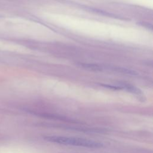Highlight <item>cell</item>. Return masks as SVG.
I'll use <instances>...</instances> for the list:
<instances>
[{
  "instance_id": "obj_3",
  "label": "cell",
  "mask_w": 153,
  "mask_h": 153,
  "mask_svg": "<svg viewBox=\"0 0 153 153\" xmlns=\"http://www.w3.org/2000/svg\"><path fill=\"white\" fill-rule=\"evenodd\" d=\"M87 9H89L91 11H93V12H95V13H99L100 14H102V15H105L106 16H108V17H114V18H117V19H125L124 18H123V17H121L120 16H117L116 14H112V13H109L108 12H106V11H104L103 10H99V9H97V8H91V7H87Z\"/></svg>"
},
{
  "instance_id": "obj_2",
  "label": "cell",
  "mask_w": 153,
  "mask_h": 153,
  "mask_svg": "<svg viewBox=\"0 0 153 153\" xmlns=\"http://www.w3.org/2000/svg\"><path fill=\"white\" fill-rule=\"evenodd\" d=\"M103 67L105 68H106L108 69H109V70L117 71L118 72L124 73V74H126L132 75H137V73L135 71L128 69H126V68H121V67H118V66H109V65L104 66Z\"/></svg>"
},
{
  "instance_id": "obj_4",
  "label": "cell",
  "mask_w": 153,
  "mask_h": 153,
  "mask_svg": "<svg viewBox=\"0 0 153 153\" xmlns=\"http://www.w3.org/2000/svg\"><path fill=\"white\" fill-rule=\"evenodd\" d=\"M78 65H79L85 68H88L93 71H100L102 70L103 68L100 65L97 64H90V63H78Z\"/></svg>"
},
{
  "instance_id": "obj_5",
  "label": "cell",
  "mask_w": 153,
  "mask_h": 153,
  "mask_svg": "<svg viewBox=\"0 0 153 153\" xmlns=\"http://www.w3.org/2000/svg\"><path fill=\"white\" fill-rule=\"evenodd\" d=\"M122 85H123V87H121L122 88H126L127 91H128L132 93H134V94H136L137 95L142 94V93L140 89H139L138 88H137L132 85H130L129 84H126V83H123Z\"/></svg>"
},
{
  "instance_id": "obj_6",
  "label": "cell",
  "mask_w": 153,
  "mask_h": 153,
  "mask_svg": "<svg viewBox=\"0 0 153 153\" xmlns=\"http://www.w3.org/2000/svg\"><path fill=\"white\" fill-rule=\"evenodd\" d=\"M102 86L105 87H107L108 88L110 89H113V90H120L121 88H123L121 87H118V86H114V85H110L108 84H100Z\"/></svg>"
},
{
  "instance_id": "obj_1",
  "label": "cell",
  "mask_w": 153,
  "mask_h": 153,
  "mask_svg": "<svg viewBox=\"0 0 153 153\" xmlns=\"http://www.w3.org/2000/svg\"><path fill=\"white\" fill-rule=\"evenodd\" d=\"M45 139L49 142H54L59 144L78 146L91 148H99L102 147L103 146L102 144L100 142L78 137L51 136L45 137Z\"/></svg>"
}]
</instances>
